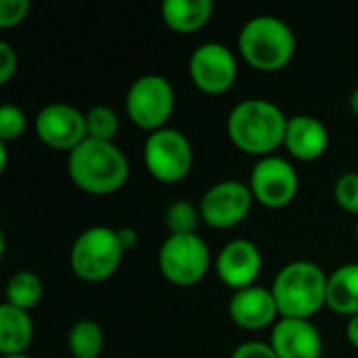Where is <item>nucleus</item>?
Here are the masks:
<instances>
[{"label": "nucleus", "instance_id": "obj_25", "mask_svg": "<svg viewBox=\"0 0 358 358\" xmlns=\"http://www.w3.org/2000/svg\"><path fill=\"white\" fill-rule=\"evenodd\" d=\"M334 197L344 212L358 216V172H346L336 180Z\"/></svg>", "mask_w": 358, "mask_h": 358}, {"label": "nucleus", "instance_id": "obj_4", "mask_svg": "<svg viewBox=\"0 0 358 358\" xmlns=\"http://www.w3.org/2000/svg\"><path fill=\"white\" fill-rule=\"evenodd\" d=\"M239 55L256 71L275 73L289 65L296 55L292 27L275 15L252 17L239 31Z\"/></svg>", "mask_w": 358, "mask_h": 358}, {"label": "nucleus", "instance_id": "obj_5", "mask_svg": "<svg viewBox=\"0 0 358 358\" xmlns=\"http://www.w3.org/2000/svg\"><path fill=\"white\" fill-rule=\"evenodd\" d=\"M124 254L117 229L90 227L76 237L69 252V264L78 279L101 283L117 273Z\"/></svg>", "mask_w": 358, "mask_h": 358}, {"label": "nucleus", "instance_id": "obj_21", "mask_svg": "<svg viewBox=\"0 0 358 358\" xmlns=\"http://www.w3.org/2000/svg\"><path fill=\"white\" fill-rule=\"evenodd\" d=\"M67 346L73 358H101L105 346L101 325L92 319L76 321L67 334Z\"/></svg>", "mask_w": 358, "mask_h": 358}, {"label": "nucleus", "instance_id": "obj_15", "mask_svg": "<svg viewBox=\"0 0 358 358\" xmlns=\"http://www.w3.org/2000/svg\"><path fill=\"white\" fill-rule=\"evenodd\" d=\"M268 344L279 358H321L323 355L321 331L308 319H279Z\"/></svg>", "mask_w": 358, "mask_h": 358}, {"label": "nucleus", "instance_id": "obj_24", "mask_svg": "<svg viewBox=\"0 0 358 358\" xmlns=\"http://www.w3.org/2000/svg\"><path fill=\"white\" fill-rule=\"evenodd\" d=\"M27 128V117L21 107L17 105H2L0 107V143L17 141Z\"/></svg>", "mask_w": 358, "mask_h": 358}, {"label": "nucleus", "instance_id": "obj_23", "mask_svg": "<svg viewBox=\"0 0 358 358\" xmlns=\"http://www.w3.org/2000/svg\"><path fill=\"white\" fill-rule=\"evenodd\" d=\"M86 130H88V138L113 143L120 130V117L111 107L94 105L86 111Z\"/></svg>", "mask_w": 358, "mask_h": 358}, {"label": "nucleus", "instance_id": "obj_10", "mask_svg": "<svg viewBox=\"0 0 358 358\" xmlns=\"http://www.w3.org/2000/svg\"><path fill=\"white\" fill-rule=\"evenodd\" d=\"M239 73L235 52L220 42L199 44L189 59V76L197 90L206 94H224L233 88Z\"/></svg>", "mask_w": 358, "mask_h": 358}, {"label": "nucleus", "instance_id": "obj_13", "mask_svg": "<svg viewBox=\"0 0 358 358\" xmlns=\"http://www.w3.org/2000/svg\"><path fill=\"white\" fill-rule=\"evenodd\" d=\"M214 268L227 287L239 292L256 285L262 271V254L254 241L233 239L218 252Z\"/></svg>", "mask_w": 358, "mask_h": 358}, {"label": "nucleus", "instance_id": "obj_33", "mask_svg": "<svg viewBox=\"0 0 358 358\" xmlns=\"http://www.w3.org/2000/svg\"><path fill=\"white\" fill-rule=\"evenodd\" d=\"M357 243H358V222H357Z\"/></svg>", "mask_w": 358, "mask_h": 358}, {"label": "nucleus", "instance_id": "obj_2", "mask_svg": "<svg viewBox=\"0 0 358 358\" xmlns=\"http://www.w3.org/2000/svg\"><path fill=\"white\" fill-rule=\"evenodd\" d=\"M67 174L88 195H111L126 185L130 164L115 143L86 138L67 153Z\"/></svg>", "mask_w": 358, "mask_h": 358}, {"label": "nucleus", "instance_id": "obj_20", "mask_svg": "<svg viewBox=\"0 0 358 358\" xmlns=\"http://www.w3.org/2000/svg\"><path fill=\"white\" fill-rule=\"evenodd\" d=\"M4 296H6V304L29 313L42 302L44 285H42V281H40V277L36 273L19 271L8 279Z\"/></svg>", "mask_w": 358, "mask_h": 358}, {"label": "nucleus", "instance_id": "obj_6", "mask_svg": "<svg viewBox=\"0 0 358 358\" xmlns=\"http://www.w3.org/2000/svg\"><path fill=\"white\" fill-rule=\"evenodd\" d=\"M176 94L172 82L159 73H147L136 78L126 92V113L141 130L157 132L168 128V120L174 113Z\"/></svg>", "mask_w": 358, "mask_h": 358}, {"label": "nucleus", "instance_id": "obj_16", "mask_svg": "<svg viewBox=\"0 0 358 358\" xmlns=\"http://www.w3.org/2000/svg\"><path fill=\"white\" fill-rule=\"evenodd\" d=\"M287 153L300 162H315L327 153L329 132L327 126L315 115H292L287 122L285 143Z\"/></svg>", "mask_w": 358, "mask_h": 358}, {"label": "nucleus", "instance_id": "obj_3", "mask_svg": "<svg viewBox=\"0 0 358 358\" xmlns=\"http://www.w3.org/2000/svg\"><path fill=\"white\" fill-rule=\"evenodd\" d=\"M327 279L329 275L310 260H294L285 264L271 285L281 319L310 321L321 308H325Z\"/></svg>", "mask_w": 358, "mask_h": 358}, {"label": "nucleus", "instance_id": "obj_19", "mask_svg": "<svg viewBox=\"0 0 358 358\" xmlns=\"http://www.w3.org/2000/svg\"><path fill=\"white\" fill-rule=\"evenodd\" d=\"M327 308L348 319L358 315V262L342 264L329 275Z\"/></svg>", "mask_w": 358, "mask_h": 358}, {"label": "nucleus", "instance_id": "obj_30", "mask_svg": "<svg viewBox=\"0 0 358 358\" xmlns=\"http://www.w3.org/2000/svg\"><path fill=\"white\" fill-rule=\"evenodd\" d=\"M346 338H348V342L355 348H358V315L348 319V323H346Z\"/></svg>", "mask_w": 358, "mask_h": 358}, {"label": "nucleus", "instance_id": "obj_28", "mask_svg": "<svg viewBox=\"0 0 358 358\" xmlns=\"http://www.w3.org/2000/svg\"><path fill=\"white\" fill-rule=\"evenodd\" d=\"M229 358H279L275 355V350L271 348V344L266 342H245L241 346H237L233 350V355Z\"/></svg>", "mask_w": 358, "mask_h": 358}, {"label": "nucleus", "instance_id": "obj_27", "mask_svg": "<svg viewBox=\"0 0 358 358\" xmlns=\"http://www.w3.org/2000/svg\"><path fill=\"white\" fill-rule=\"evenodd\" d=\"M17 52L8 42H0V84H6L17 73Z\"/></svg>", "mask_w": 358, "mask_h": 358}, {"label": "nucleus", "instance_id": "obj_7", "mask_svg": "<svg viewBox=\"0 0 358 358\" xmlns=\"http://www.w3.org/2000/svg\"><path fill=\"white\" fill-rule=\"evenodd\" d=\"M162 277L176 287L197 285L212 266L208 243L195 235H168L157 254Z\"/></svg>", "mask_w": 358, "mask_h": 358}, {"label": "nucleus", "instance_id": "obj_12", "mask_svg": "<svg viewBox=\"0 0 358 358\" xmlns=\"http://www.w3.org/2000/svg\"><path fill=\"white\" fill-rule=\"evenodd\" d=\"M36 134L46 147L71 153L88 138L86 113L67 103H50L36 115Z\"/></svg>", "mask_w": 358, "mask_h": 358}, {"label": "nucleus", "instance_id": "obj_8", "mask_svg": "<svg viewBox=\"0 0 358 358\" xmlns=\"http://www.w3.org/2000/svg\"><path fill=\"white\" fill-rule=\"evenodd\" d=\"M143 162L155 180L164 185L180 182L193 168L191 141L176 128L151 132L143 145Z\"/></svg>", "mask_w": 358, "mask_h": 358}, {"label": "nucleus", "instance_id": "obj_22", "mask_svg": "<svg viewBox=\"0 0 358 358\" xmlns=\"http://www.w3.org/2000/svg\"><path fill=\"white\" fill-rule=\"evenodd\" d=\"M199 218H201V212L193 201L176 199L172 206H168L164 224L170 235H195Z\"/></svg>", "mask_w": 358, "mask_h": 358}, {"label": "nucleus", "instance_id": "obj_17", "mask_svg": "<svg viewBox=\"0 0 358 358\" xmlns=\"http://www.w3.org/2000/svg\"><path fill=\"white\" fill-rule=\"evenodd\" d=\"M162 19L176 34H195L208 25L214 13L212 0H164Z\"/></svg>", "mask_w": 358, "mask_h": 358}, {"label": "nucleus", "instance_id": "obj_14", "mask_svg": "<svg viewBox=\"0 0 358 358\" xmlns=\"http://www.w3.org/2000/svg\"><path fill=\"white\" fill-rule=\"evenodd\" d=\"M229 317L231 321L248 331H260L266 327H275L279 321V306L271 287L252 285L239 292H233L229 300Z\"/></svg>", "mask_w": 358, "mask_h": 358}, {"label": "nucleus", "instance_id": "obj_18", "mask_svg": "<svg viewBox=\"0 0 358 358\" xmlns=\"http://www.w3.org/2000/svg\"><path fill=\"white\" fill-rule=\"evenodd\" d=\"M34 340V323L29 313L19 310L10 304H2L0 308V355L15 357L25 355Z\"/></svg>", "mask_w": 358, "mask_h": 358}, {"label": "nucleus", "instance_id": "obj_26", "mask_svg": "<svg viewBox=\"0 0 358 358\" xmlns=\"http://www.w3.org/2000/svg\"><path fill=\"white\" fill-rule=\"evenodd\" d=\"M29 8V0H0V27L8 29L19 25L27 17Z\"/></svg>", "mask_w": 358, "mask_h": 358}, {"label": "nucleus", "instance_id": "obj_11", "mask_svg": "<svg viewBox=\"0 0 358 358\" xmlns=\"http://www.w3.org/2000/svg\"><path fill=\"white\" fill-rule=\"evenodd\" d=\"M254 203L250 185L241 180H220L212 185L199 203L201 220L212 229H233L241 224Z\"/></svg>", "mask_w": 358, "mask_h": 358}, {"label": "nucleus", "instance_id": "obj_9", "mask_svg": "<svg viewBox=\"0 0 358 358\" xmlns=\"http://www.w3.org/2000/svg\"><path fill=\"white\" fill-rule=\"evenodd\" d=\"M248 185L252 189L254 201L268 210H281L296 199L300 176L285 157L268 155L256 162Z\"/></svg>", "mask_w": 358, "mask_h": 358}, {"label": "nucleus", "instance_id": "obj_1", "mask_svg": "<svg viewBox=\"0 0 358 358\" xmlns=\"http://www.w3.org/2000/svg\"><path fill=\"white\" fill-rule=\"evenodd\" d=\"M287 122L289 117L273 101L245 99L231 109L227 134L239 151L256 157H268L283 147Z\"/></svg>", "mask_w": 358, "mask_h": 358}, {"label": "nucleus", "instance_id": "obj_32", "mask_svg": "<svg viewBox=\"0 0 358 358\" xmlns=\"http://www.w3.org/2000/svg\"><path fill=\"white\" fill-rule=\"evenodd\" d=\"M2 358H31L29 355H15V357H2Z\"/></svg>", "mask_w": 358, "mask_h": 358}, {"label": "nucleus", "instance_id": "obj_29", "mask_svg": "<svg viewBox=\"0 0 358 358\" xmlns=\"http://www.w3.org/2000/svg\"><path fill=\"white\" fill-rule=\"evenodd\" d=\"M117 237H120V243H122L124 252L132 250V248L138 243V233H136V229H132V227H120V229H117Z\"/></svg>", "mask_w": 358, "mask_h": 358}, {"label": "nucleus", "instance_id": "obj_31", "mask_svg": "<svg viewBox=\"0 0 358 358\" xmlns=\"http://www.w3.org/2000/svg\"><path fill=\"white\" fill-rule=\"evenodd\" d=\"M348 107H350V111L358 117V86L350 92V96H348Z\"/></svg>", "mask_w": 358, "mask_h": 358}]
</instances>
